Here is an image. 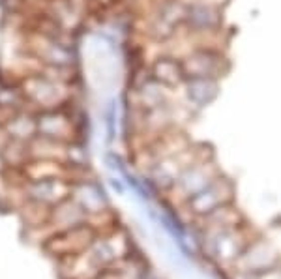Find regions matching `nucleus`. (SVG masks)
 <instances>
[{"instance_id":"f257e3e1","label":"nucleus","mask_w":281,"mask_h":279,"mask_svg":"<svg viewBox=\"0 0 281 279\" xmlns=\"http://www.w3.org/2000/svg\"><path fill=\"white\" fill-rule=\"evenodd\" d=\"M26 98V111L34 115L45 113V111H56L64 109L71 101V85L70 83H60V81H51L47 77L36 75L28 77L19 83Z\"/></svg>"},{"instance_id":"f03ea898","label":"nucleus","mask_w":281,"mask_h":279,"mask_svg":"<svg viewBox=\"0 0 281 279\" xmlns=\"http://www.w3.org/2000/svg\"><path fill=\"white\" fill-rule=\"evenodd\" d=\"M94 240H96V233L86 223H83V225L70 227L49 236L43 242V251L58 261L64 257H73L86 251L92 246Z\"/></svg>"},{"instance_id":"7ed1b4c3","label":"nucleus","mask_w":281,"mask_h":279,"mask_svg":"<svg viewBox=\"0 0 281 279\" xmlns=\"http://www.w3.org/2000/svg\"><path fill=\"white\" fill-rule=\"evenodd\" d=\"M71 103V101H70ZM70 103L64 109L45 111L38 115V135L62 142H77V124L70 113Z\"/></svg>"},{"instance_id":"20e7f679","label":"nucleus","mask_w":281,"mask_h":279,"mask_svg":"<svg viewBox=\"0 0 281 279\" xmlns=\"http://www.w3.org/2000/svg\"><path fill=\"white\" fill-rule=\"evenodd\" d=\"M231 195H233V186L227 180L216 178L210 186H206L203 191L193 195L186 204L189 212L195 214L197 217L206 216V214H210L212 210L219 208L223 204H229L231 199H233Z\"/></svg>"},{"instance_id":"39448f33","label":"nucleus","mask_w":281,"mask_h":279,"mask_svg":"<svg viewBox=\"0 0 281 279\" xmlns=\"http://www.w3.org/2000/svg\"><path fill=\"white\" fill-rule=\"evenodd\" d=\"M103 272H105V268L94 257L90 248L79 255L58 259L60 279H100Z\"/></svg>"},{"instance_id":"423d86ee","label":"nucleus","mask_w":281,"mask_h":279,"mask_svg":"<svg viewBox=\"0 0 281 279\" xmlns=\"http://www.w3.org/2000/svg\"><path fill=\"white\" fill-rule=\"evenodd\" d=\"M24 189L28 199L45 202L49 206H56L71 199L75 186L66 180H43V182H28Z\"/></svg>"},{"instance_id":"0eeeda50","label":"nucleus","mask_w":281,"mask_h":279,"mask_svg":"<svg viewBox=\"0 0 281 279\" xmlns=\"http://www.w3.org/2000/svg\"><path fill=\"white\" fill-rule=\"evenodd\" d=\"M218 58L210 53H193L182 62L184 77L187 79H212L218 70Z\"/></svg>"},{"instance_id":"6e6552de","label":"nucleus","mask_w":281,"mask_h":279,"mask_svg":"<svg viewBox=\"0 0 281 279\" xmlns=\"http://www.w3.org/2000/svg\"><path fill=\"white\" fill-rule=\"evenodd\" d=\"M17 214L21 217L23 225L34 231V229H43L51 223L53 206H49L45 202L34 201V199H26V202L17 210Z\"/></svg>"},{"instance_id":"1a4fd4ad","label":"nucleus","mask_w":281,"mask_h":279,"mask_svg":"<svg viewBox=\"0 0 281 279\" xmlns=\"http://www.w3.org/2000/svg\"><path fill=\"white\" fill-rule=\"evenodd\" d=\"M150 77L157 81L159 85L163 86H174L178 85L180 81L184 79V70H182V64L176 62L174 58L169 56H161L154 60L152 68H150Z\"/></svg>"},{"instance_id":"9d476101","label":"nucleus","mask_w":281,"mask_h":279,"mask_svg":"<svg viewBox=\"0 0 281 279\" xmlns=\"http://www.w3.org/2000/svg\"><path fill=\"white\" fill-rule=\"evenodd\" d=\"M11 139L24 140L28 142L38 135V115H34L30 111H21L8 126H6Z\"/></svg>"},{"instance_id":"9b49d317","label":"nucleus","mask_w":281,"mask_h":279,"mask_svg":"<svg viewBox=\"0 0 281 279\" xmlns=\"http://www.w3.org/2000/svg\"><path fill=\"white\" fill-rule=\"evenodd\" d=\"M0 159L4 163V167H8V169H23L24 165L30 161L28 142L11 139L8 142V146L0 152Z\"/></svg>"},{"instance_id":"f8f14e48","label":"nucleus","mask_w":281,"mask_h":279,"mask_svg":"<svg viewBox=\"0 0 281 279\" xmlns=\"http://www.w3.org/2000/svg\"><path fill=\"white\" fill-rule=\"evenodd\" d=\"M216 94H218V85L214 79H189L187 83V96L201 105L214 100Z\"/></svg>"},{"instance_id":"ddd939ff","label":"nucleus","mask_w":281,"mask_h":279,"mask_svg":"<svg viewBox=\"0 0 281 279\" xmlns=\"http://www.w3.org/2000/svg\"><path fill=\"white\" fill-rule=\"evenodd\" d=\"M0 105H8L21 111H26V98H24L21 85L19 83H8L0 81Z\"/></svg>"},{"instance_id":"4468645a","label":"nucleus","mask_w":281,"mask_h":279,"mask_svg":"<svg viewBox=\"0 0 281 279\" xmlns=\"http://www.w3.org/2000/svg\"><path fill=\"white\" fill-rule=\"evenodd\" d=\"M19 113H21V109L8 107V105H0V126L6 128V126H8Z\"/></svg>"},{"instance_id":"2eb2a0df","label":"nucleus","mask_w":281,"mask_h":279,"mask_svg":"<svg viewBox=\"0 0 281 279\" xmlns=\"http://www.w3.org/2000/svg\"><path fill=\"white\" fill-rule=\"evenodd\" d=\"M9 140H11V135L8 133V130H6V128H2V126H0V152L8 146Z\"/></svg>"}]
</instances>
